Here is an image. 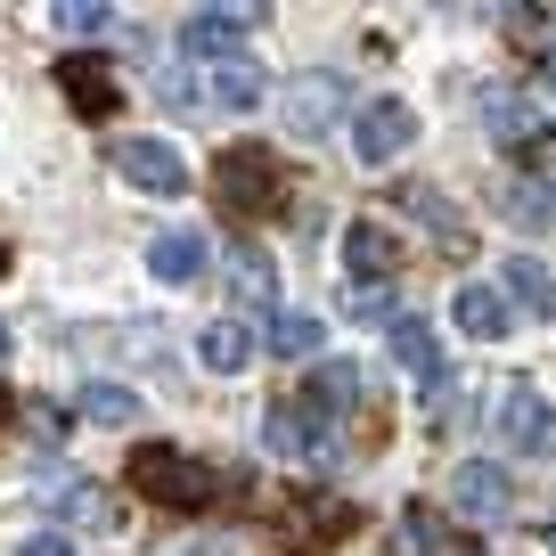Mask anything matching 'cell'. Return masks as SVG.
<instances>
[{"label":"cell","instance_id":"cell-1","mask_svg":"<svg viewBox=\"0 0 556 556\" xmlns=\"http://www.w3.org/2000/svg\"><path fill=\"white\" fill-rule=\"evenodd\" d=\"M123 483L139 491L148 507H164V516H205L213 500H222V475L205 467V458L173 451V442H148V451H131V467H123Z\"/></svg>","mask_w":556,"mask_h":556},{"label":"cell","instance_id":"cell-2","mask_svg":"<svg viewBox=\"0 0 556 556\" xmlns=\"http://www.w3.org/2000/svg\"><path fill=\"white\" fill-rule=\"evenodd\" d=\"M213 197H222V213H238V222H270V213H287V164H278L270 148H254V139H238V148H222V164H213Z\"/></svg>","mask_w":556,"mask_h":556},{"label":"cell","instance_id":"cell-3","mask_svg":"<svg viewBox=\"0 0 556 556\" xmlns=\"http://www.w3.org/2000/svg\"><path fill=\"white\" fill-rule=\"evenodd\" d=\"M262 451L287 458V467H312V475L344 467V442H336V426H319V417L295 409V401H278V409L262 417Z\"/></svg>","mask_w":556,"mask_h":556},{"label":"cell","instance_id":"cell-4","mask_svg":"<svg viewBox=\"0 0 556 556\" xmlns=\"http://www.w3.org/2000/svg\"><path fill=\"white\" fill-rule=\"evenodd\" d=\"M278 106H287V131H295V139H328L336 123L352 115V83H344V74H295Z\"/></svg>","mask_w":556,"mask_h":556},{"label":"cell","instance_id":"cell-5","mask_svg":"<svg viewBox=\"0 0 556 556\" xmlns=\"http://www.w3.org/2000/svg\"><path fill=\"white\" fill-rule=\"evenodd\" d=\"M500 442L516 458H556V409L540 384H507L500 393Z\"/></svg>","mask_w":556,"mask_h":556},{"label":"cell","instance_id":"cell-6","mask_svg":"<svg viewBox=\"0 0 556 556\" xmlns=\"http://www.w3.org/2000/svg\"><path fill=\"white\" fill-rule=\"evenodd\" d=\"M115 173L131 180L139 197H189V156H180L173 139H123Z\"/></svg>","mask_w":556,"mask_h":556},{"label":"cell","instance_id":"cell-7","mask_svg":"<svg viewBox=\"0 0 556 556\" xmlns=\"http://www.w3.org/2000/svg\"><path fill=\"white\" fill-rule=\"evenodd\" d=\"M409 139H417V115H409L401 99H368L361 115H352V156H361V164L409 156Z\"/></svg>","mask_w":556,"mask_h":556},{"label":"cell","instance_id":"cell-8","mask_svg":"<svg viewBox=\"0 0 556 556\" xmlns=\"http://www.w3.org/2000/svg\"><path fill=\"white\" fill-rule=\"evenodd\" d=\"M352 523H361V507H344V500H287L278 507V540L287 548H336V540H352Z\"/></svg>","mask_w":556,"mask_h":556},{"label":"cell","instance_id":"cell-9","mask_svg":"<svg viewBox=\"0 0 556 556\" xmlns=\"http://www.w3.org/2000/svg\"><path fill=\"white\" fill-rule=\"evenodd\" d=\"M245 34H254V9H189L180 50H189V58H213V66H238Z\"/></svg>","mask_w":556,"mask_h":556},{"label":"cell","instance_id":"cell-10","mask_svg":"<svg viewBox=\"0 0 556 556\" xmlns=\"http://www.w3.org/2000/svg\"><path fill=\"white\" fill-rule=\"evenodd\" d=\"M451 507L467 523H500L507 507H516V483H507V467H491V458H467V467L451 475Z\"/></svg>","mask_w":556,"mask_h":556},{"label":"cell","instance_id":"cell-11","mask_svg":"<svg viewBox=\"0 0 556 556\" xmlns=\"http://www.w3.org/2000/svg\"><path fill=\"white\" fill-rule=\"evenodd\" d=\"M58 90H66V106L83 123H106L123 106V90H115V74L99 66V58H58Z\"/></svg>","mask_w":556,"mask_h":556},{"label":"cell","instance_id":"cell-12","mask_svg":"<svg viewBox=\"0 0 556 556\" xmlns=\"http://www.w3.org/2000/svg\"><path fill=\"white\" fill-rule=\"evenodd\" d=\"M148 270H156L164 287H197V278L213 270L205 229H164V238H148Z\"/></svg>","mask_w":556,"mask_h":556},{"label":"cell","instance_id":"cell-13","mask_svg":"<svg viewBox=\"0 0 556 556\" xmlns=\"http://www.w3.org/2000/svg\"><path fill=\"white\" fill-rule=\"evenodd\" d=\"M344 262H352V287H384V278L401 270V245L384 222H352L344 229Z\"/></svg>","mask_w":556,"mask_h":556},{"label":"cell","instance_id":"cell-14","mask_svg":"<svg viewBox=\"0 0 556 556\" xmlns=\"http://www.w3.org/2000/svg\"><path fill=\"white\" fill-rule=\"evenodd\" d=\"M361 393H368V377L352 361H319L312 368V384H303V409L328 426V417H344V409H361Z\"/></svg>","mask_w":556,"mask_h":556},{"label":"cell","instance_id":"cell-15","mask_svg":"<svg viewBox=\"0 0 556 556\" xmlns=\"http://www.w3.org/2000/svg\"><path fill=\"white\" fill-rule=\"evenodd\" d=\"M507 312H532V319H556V270L540 254H507Z\"/></svg>","mask_w":556,"mask_h":556},{"label":"cell","instance_id":"cell-16","mask_svg":"<svg viewBox=\"0 0 556 556\" xmlns=\"http://www.w3.org/2000/svg\"><path fill=\"white\" fill-rule=\"evenodd\" d=\"M384 344H393V361L409 368L417 384H451V377H442V344H434V328H426V319H409V312H401L393 328H384Z\"/></svg>","mask_w":556,"mask_h":556},{"label":"cell","instance_id":"cell-17","mask_svg":"<svg viewBox=\"0 0 556 556\" xmlns=\"http://www.w3.org/2000/svg\"><path fill=\"white\" fill-rule=\"evenodd\" d=\"M451 319H458V328L475 336V344H500V336L516 328V312H507V295H500V287H458Z\"/></svg>","mask_w":556,"mask_h":556},{"label":"cell","instance_id":"cell-18","mask_svg":"<svg viewBox=\"0 0 556 556\" xmlns=\"http://www.w3.org/2000/svg\"><path fill=\"white\" fill-rule=\"evenodd\" d=\"M393 205H401V213H417V222L434 229V238L451 245V254H467V222H458V205H442V197L426 189V180H401V189H393Z\"/></svg>","mask_w":556,"mask_h":556},{"label":"cell","instance_id":"cell-19","mask_svg":"<svg viewBox=\"0 0 556 556\" xmlns=\"http://www.w3.org/2000/svg\"><path fill=\"white\" fill-rule=\"evenodd\" d=\"M483 123H491V139H507V148H532L540 139V115H532L523 90H483Z\"/></svg>","mask_w":556,"mask_h":556},{"label":"cell","instance_id":"cell-20","mask_svg":"<svg viewBox=\"0 0 556 556\" xmlns=\"http://www.w3.org/2000/svg\"><path fill=\"white\" fill-rule=\"evenodd\" d=\"M319 336H328V319L319 312H270V328H262V344L278 352V361H312Z\"/></svg>","mask_w":556,"mask_h":556},{"label":"cell","instance_id":"cell-21","mask_svg":"<svg viewBox=\"0 0 556 556\" xmlns=\"http://www.w3.org/2000/svg\"><path fill=\"white\" fill-rule=\"evenodd\" d=\"M197 361L222 368V377H238V368L254 361V328H245V319H213V328L197 336Z\"/></svg>","mask_w":556,"mask_h":556},{"label":"cell","instance_id":"cell-22","mask_svg":"<svg viewBox=\"0 0 556 556\" xmlns=\"http://www.w3.org/2000/svg\"><path fill=\"white\" fill-rule=\"evenodd\" d=\"M491 205H500L516 229H548V222H556V180H507Z\"/></svg>","mask_w":556,"mask_h":556},{"label":"cell","instance_id":"cell-23","mask_svg":"<svg viewBox=\"0 0 556 556\" xmlns=\"http://www.w3.org/2000/svg\"><path fill=\"white\" fill-rule=\"evenodd\" d=\"M229 287H238L245 303H270L278 295V262L262 254V245H229Z\"/></svg>","mask_w":556,"mask_h":556},{"label":"cell","instance_id":"cell-24","mask_svg":"<svg viewBox=\"0 0 556 556\" xmlns=\"http://www.w3.org/2000/svg\"><path fill=\"white\" fill-rule=\"evenodd\" d=\"M74 409H83L90 426H139V393H131V384H83Z\"/></svg>","mask_w":556,"mask_h":556},{"label":"cell","instance_id":"cell-25","mask_svg":"<svg viewBox=\"0 0 556 556\" xmlns=\"http://www.w3.org/2000/svg\"><path fill=\"white\" fill-rule=\"evenodd\" d=\"M58 500H66V516H74V523H90V532H115V523H123V516H115V500H106L99 483H66V475H58Z\"/></svg>","mask_w":556,"mask_h":556},{"label":"cell","instance_id":"cell-26","mask_svg":"<svg viewBox=\"0 0 556 556\" xmlns=\"http://www.w3.org/2000/svg\"><path fill=\"white\" fill-rule=\"evenodd\" d=\"M213 106H229V115L262 106V74L245 66V58H238V66H222V74H213Z\"/></svg>","mask_w":556,"mask_h":556},{"label":"cell","instance_id":"cell-27","mask_svg":"<svg viewBox=\"0 0 556 556\" xmlns=\"http://www.w3.org/2000/svg\"><path fill=\"white\" fill-rule=\"evenodd\" d=\"M442 548V523L426 516V507H409V516L393 523V556H434Z\"/></svg>","mask_w":556,"mask_h":556},{"label":"cell","instance_id":"cell-28","mask_svg":"<svg viewBox=\"0 0 556 556\" xmlns=\"http://www.w3.org/2000/svg\"><path fill=\"white\" fill-rule=\"evenodd\" d=\"M106 25H115V9H99V0H66V9H58V34H74V41L106 34Z\"/></svg>","mask_w":556,"mask_h":556},{"label":"cell","instance_id":"cell-29","mask_svg":"<svg viewBox=\"0 0 556 556\" xmlns=\"http://www.w3.org/2000/svg\"><path fill=\"white\" fill-rule=\"evenodd\" d=\"M352 319H368V328H393V319H401L393 287H352Z\"/></svg>","mask_w":556,"mask_h":556},{"label":"cell","instance_id":"cell-30","mask_svg":"<svg viewBox=\"0 0 556 556\" xmlns=\"http://www.w3.org/2000/svg\"><path fill=\"white\" fill-rule=\"evenodd\" d=\"M156 99H164V106H197V83H189L180 66H156Z\"/></svg>","mask_w":556,"mask_h":556},{"label":"cell","instance_id":"cell-31","mask_svg":"<svg viewBox=\"0 0 556 556\" xmlns=\"http://www.w3.org/2000/svg\"><path fill=\"white\" fill-rule=\"evenodd\" d=\"M17 556H74V540H66V532H34Z\"/></svg>","mask_w":556,"mask_h":556},{"label":"cell","instance_id":"cell-32","mask_svg":"<svg viewBox=\"0 0 556 556\" xmlns=\"http://www.w3.org/2000/svg\"><path fill=\"white\" fill-rule=\"evenodd\" d=\"M164 556H222V548H213V540H173Z\"/></svg>","mask_w":556,"mask_h":556},{"label":"cell","instance_id":"cell-33","mask_svg":"<svg viewBox=\"0 0 556 556\" xmlns=\"http://www.w3.org/2000/svg\"><path fill=\"white\" fill-rule=\"evenodd\" d=\"M9 409H17V401H9V393H0V426H9Z\"/></svg>","mask_w":556,"mask_h":556},{"label":"cell","instance_id":"cell-34","mask_svg":"<svg viewBox=\"0 0 556 556\" xmlns=\"http://www.w3.org/2000/svg\"><path fill=\"white\" fill-rule=\"evenodd\" d=\"M0 361H9V328H0Z\"/></svg>","mask_w":556,"mask_h":556},{"label":"cell","instance_id":"cell-35","mask_svg":"<svg viewBox=\"0 0 556 556\" xmlns=\"http://www.w3.org/2000/svg\"><path fill=\"white\" fill-rule=\"evenodd\" d=\"M0 278H9V245H0Z\"/></svg>","mask_w":556,"mask_h":556}]
</instances>
